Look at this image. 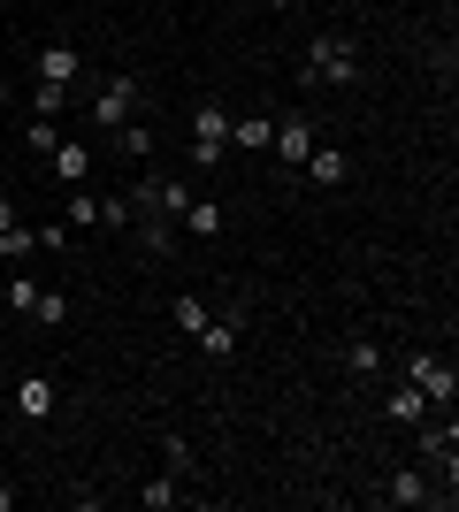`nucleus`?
Here are the masks:
<instances>
[{"instance_id":"f257e3e1","label":"nucleus","mask_w":459,"mask_h":512,"mask_svg":"<svg viewBox=\"0 0 459 512\" xmlns=\"http://www.w3.org/2000/svg\"><path fill=\"white\" fill-rule=\"evenodd\" d=\"M352 77H360V46L345 31H322L306 46V85H352Z\"/></svg>"},{"instance_id":"f03ea898","label":"nucleus","mask_w":459,"mask_h":512,"mask_svg":"<svg viewBox=\"0 0 459 512\" xmlns=\"http://www.w3.org/2000/svg\"><path fill=\"white\" fill-rule=\"evenodd\" d=\"M222 153H230V107H222V100H199V115H192V169L199 176L222 169Z\"/></svg>"},{"instance_id":"7ed1b4c3","label":"nucleus","mask_w":459,"mask_h":512,"mask_svg":"<svg viewBox=\"0 0 459 512\" xmlns=\"http://www.w3.org/2000/svg\"><path fill=\"white\" fill-rule=\"evenodd\" d=\"M406 383H414L429 406L452 413V398H459V367L444 360V352H406Z\"/></svg>"},{"instance_id":"20e7f679","label":"nucleus","mask_w":459,"mask_h":512,"mask_svg":"<svg viewBox=\"0 0 459 512\" xmlns=\"http://www.w3.org/2000/svg\"><path fill=\"white\" fill-rule=\"evenodd\" d=\"M131 115H138V77H100V85H92V123L123 130Z\"/></svg>"},{"instance_id":"39448f33","label":"nucleus","mask_w":459,"mask_h":512,"mask_svg":"<svg viewBox=\"0 0 459 512\" xmlns=\"http://www.w3.org/2000/svg\"><path fill=\"white\" fill-rule=\"evenodd\" d=\"M268 153H276L284 169H299L306 153H314V115H299V107H291V115H276V138H268Z\"/></svg>"},{"instance_id":"423d86ee","label":"nucleus","mask_w":459,"mask_h":512,"mask_svg":"<svg viewBox=\"0 0 459 512\" xmlns=\"http://www.w3.org/2000/svg\"><path fill=\"white\" fill-rule=\"evenodd\" d=\"M31 77H39V85H77V46H69V39H46L39 54H31Z\"/></svg>"},{"instance_id":"0eeeda50","label":"nucleus","mask_w":459,"mask_h":512,"mask_svg":"<svg viewBox=\"0 0 459 512\" xmlns=\"http://www.w3.org/2000/svg\"><path fill=\"white\" fill-rule=\"evenodd\" d=\"M299 169H306V184H322V192H337V184L352 176V161H345V146H322V138H314V153H306Z\"/></svg>"},{"instance_id":"6e6552de","label":"nucleus","mask_w":459,"mask_h":512,"mask_svg":"<svg viewBox=\"0 0 459 512\" xmlns=\"http://www.w3.org/2000/svg\"><path fill=\"white\" fill-rule=\"evenodd\" d=\"M46 176H54V184H85L92 176V146L85 138H62V146L46 153Z\"/></svg>"},{"instance_id":"1a4fd4ad","label":"nucleus","mask_w":459,"mask_h":512,"mask_svg":"<svg viewBox=\"0 0 459 512\" xmlns=\"http://www.w3.org/2000/svg\"><path fill=\"white\" fill-rule=\"evenodd\" d=\"M176 222H184V230H192L199 245H207V237H222V230H230V207H222V199H184V214H176Z\"/></svg>"},{"instance_id":"9d476101","label":"nucleus","mask_w":459,"mask_h":512,"mask_svg":"<svg viewBox=\"0 0 459 512\" xmlns=\"http://www.w3.org/2000/svg\"><path fill=\"white\" fill-rule=\"evenodd\" d=\"M54 406H62V390L46 383V375H23V383H16V413H23V421H46Z\"/></svg>"},{"instance_id":"9b49d317","label":"nucleus","mask_w":459,"mask_h":512,"mask_svg":"<svg viewBox=\"0 0 459 512\" xmlns=\"http://www.w3.org/2000/svg\"><path fill=\"white\" fill-rule=\"evenodd\" d=\"M268 138H276V115H230V146L238 153H268Z\"/></svg>"},{"instance_id":"f8f14e48","label":"nucleus","mask_w":459,"mask_h":512,"mask_svg":"<svg viewBox=\"0 0 459 512\" xmlns=\"http://www.w3.org/2000/svg\"><path fill=\"white\" fill-rule=\"evenodd\" d=\"M199 352H207V360H230V352H238V314H207V329H199Z\"/></svg>"},{"instance_id":"ddd939ff","label":"nucleus","mask_w":459,"mask_h":512,"mask_svg":"<svg viewBox=\"0 0 459 512\" xmlns=\"http://www.w3.org/2000/svg\"><path fill=\"white\" fill-rule=\"evenodd\" d=\"M138 505H146V512H176V505H184V474H153L146 490H138Z\"/></svg>"},{"instance_id":"4468645a","label":"nucleus","mask_w":459,"mask_h":512,"mask_svg":"<svg viewBox=\"0 0 459 512\" xmlns=\"http://www.w3.org/2000/svg\"><path fill=\"white\" fill-rule=\"evenodd\" d=\"M138 245H146V260H169V253H176V222H169V214H146Z\"/></svg>"},{"instance_id":"2eb2a0df","label":"nucleus","mask_w":459,"mask_h":512,"mask_svg":"<svg viewBox=\"0 0 459 512\" xmlns=\"http://www.w3.org/2000/svg\"><path fill=\"white\" fill-rule=\"evenodd\" d=\"M383 497H391V505H429V474H421V467H398Z\"/></svg>"},{"instance_id":"dca6fc26","label":"nucleus","mask_w":459,"mask_h":512,"mask_svg":"<svg viewBox=\"0 0 459 512\" xmlns=\"http://www.w3.org/2000/svg\"><path fill=\"white\" fill-rule=\"evenodd\" d=\"M62 222H69V230H100V199H92L85 184H69V207H62Z\"/></svg>"},{"instance_id":"f3484780","label":"nucleus","mask_w":459,"mask_h":512,"mask_svg":"<svg viewBox=\"0 0 459 512\" xmlns=\"http://www.w3.org/2000/svg\"><path fill=\"white\" fill-rule=\"evenodd\" d=\"M31 115L62 123V115H69V85H39V77H31Z\"/></svg>"},{"instance_id":"a211bd4d","label":"nucleus","mask_w":459,"mask_h":512,"mask_svg":"<svg viewBox=\"0 0 459 512\" xmlns=\"http://www.w3.org/2000/svg\"><path fill=\"white\" fill-rule=\"evenodd\" d=\"M345 367H352V375H383V344H375V337H352L345 344Z\"/></svg>"},{"instance_id":"6ab92c4d","label":"nucleus","mask_w":459,"mask_h":512,"mask_svg":"<svg viewBox=\"0 0 459 512\" xmlns=\"http://www.w3.org/2000/svg\"><path fill=\"white\" fill-rule=\"evenodd\" d=\"M383 413H391V421H398V428H414V421H421V413H429V398H421V390H414V383H406V390H391V406H383Z\"/></svg>"},{"instance_id":"aec40b11","label":"nucleus","mask_w":459,"mask_h":512,"mask_svg":"<svg viewBox=\"0 0 459 512\" xmlns=\"http://www.w3.org/2000/svg\"><path fill=\"white\" fill-rule=\"evenodd\" d=\"M23 146H31V153L46 161V153L62 146V123H46V115H31V123H23Z\"/></svg>"},{"instance_id":"412c9836","label":"nucleus","mask_w":459,"mask_h":512,"mask_svg":"<svg viewBox=\"0 0 459 512\" xmlns=\"http://www.w3.org/2000/svg\"><path fill=\"white\" fill-rule=\"evenodd\" d=\"M207 314H215V306L199 299V291H184V299H176V329H184V337H199V329H207Z\"/></svg>"},{"instance_id":"4be33fe9","label":"nucleus","mask_w":459,"mask_h":512,"mask_svg":"<svg viewBox=\"0 0 459 512\" xmlns=\"http://www.w3.org/2000/svg\"><path fill=\"white\" fill-rule=\"evenodd\" d=\"M39 291H46V283H39V276H23V268H16V276H8V291H0V299L16 306V314H31V306H39Z\"/></svg>"},{"instance_id":"5701e85b","label":"nucleus","mask_w":459,"mask_h":512,"mask_svg":"<svg viewBox=\"0 0 459 512\" xmlns=\"http://www.w3.org/2000/svg\"><path fill=\"white\" fill-rule=\"evenodd\" d=\"M115 146L131 153V161H146V153H153V130H146V123H138V115H131V123L115 130Z\"/></svg>"},{"instance_id":"b1692460","label":"nucleus","mask_w":459,"mask_h":512,"mask_svg":"<svg viewBox=\"0 0 459 512\" xmlns=\"http://www.w3.org/2000/svg\"><path fill=\"white\" fill-rule=\"evenodd\" d=\"M31 321H46V329H62V321H69V299H62V291H39V306H31Z\"/></svg>"},{"instance_id":"393cba45","label":"nucleus","mask_w":459,"mask_h":512,"mask_svg":"<svg viewBox=\"0 0 459 512\" xmlns=\"http://www.w3.org/2000/svg\"><path fill=\"white\" fill-rule=\"evenodd\" d=\"M100 230H131V199H123V192L100 199Z\"/></svg>"},{"instance_id":"a878e982","label":"nucleus","mask_w":459,"mask_h":512,"mask_svg":"<svg viewBox=\"0 0 459 512\" xmlns=\"http://www.w3.org/2000/svg\"><path fill=\"white\" fill-rule=\"evenodd\" d=\"M161 451H169V474H192V467H199V451L184 444V436H169V444H161Z\"/></svg>"},{"instance_id":"bb28decb","label":"nucleus","mask_w":459,"mask_h":512,"mask_svg":"<svg viewBox=\"0 0 459 512\" xmlns=\"http://www.w3.org/2000/svg\"><path fill=\"white\" fill-rule=\"evenodd\" d=\"M69 237H77L69 222H46V230H39V253H69Z\"/></svg>"},{"instance_id":"cd10ccee","label":"nucleus","mask_w":459,"mask_h":512,"mask_svg":"<svg viewBox=\"0 0 459 512\" xmlns=\"http://www.w3.org/2000/svg\"><path fill=\"white\" fill-rule=\"evenodd\" d=\"M16 222H23V214H16V199L0 192V230H16Z\"/></svg>"},{"instance_id":"c85d7f7f","label":"nucleus","mask_w":459,"mask_h":512,"mask_svg":"<svg viewBox=\"0 0 459 512\" xmlns=\"http://www.w3.org/2000/svg\"><path fill=\"white\" fill-rule=\"evenodd\" d=\"M0 512H16V490H8V482H0Z\"/></svg>"},{"instance_id":"c756f323","label":"nucleus","mask_w":459,"mask_h":512,"mask_svg":"<svg viewBox=\"0 0 459 512\" xmlns=\"http://www.w3.org/2000/svg\"><path fill=\"white\" fill-rule=\"evenodd\" d=\"M261 8H276V16H284V8H299V0H261Z\"/></svg>"},{"instance_id":"7c9ffc66","label":"nucleus","mask_w":459,"mask_h":512,"mask_svg":"<svg viewBox=\"0 0 459 512\" xmlns=\"http://www.w3.org/2000/svg\"><path fill=\"white\" fill-rule=\"evenodd\" d=\"M0 115H8V85H0Z\"/></svg>"},{"instance_id":"2f4dec72","label":"nucleus","mask_w":459,"mask_h":512,"mask_svg":"<svg viewBox=\"0 0 459 512\" xmlns=\"http://www.w3.org/2000/svg\"><path fill=\"white\" fill-rule=\"evenodd\" d=\"M0 444H8V428H0Z\"/></svg>"}]
</instances>
